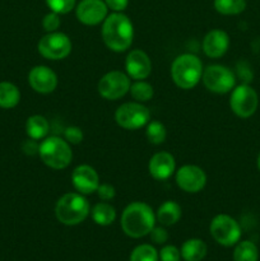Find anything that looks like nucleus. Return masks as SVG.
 <instances>
[{"label":"nucleus","instance_id":"4","mask_svg":"<svg viewBox=\"0 0 260 261\" xmlns=\"http://www.w3.org/2000/svg\"><path fill=\"white\" fill-rule=\"evenodd\" d=\"M203 63L193 54H183L173 60L171 65V76L176 86L181 89H191L203 76Z\"/></svg>","mask_w":260,"mask_h":261},{"label":"nucleus","instance_id":"14","mask_svg":"<svg viewBox=\"0 0 260 261\" xmlns=\"http://www.w3.org/2000/svg\"><path fill=\"white\" fill-rule=\"evenodd\" d=\"M28 83L37 93H53L58 87V75L48 66L37 65L28 73Z\"/></svg>","mask_w":260,"mask_h":261},{"label":"nucleus","instance_id":"15","mask_svg":"<svg viewBox=\"0 0 260 261\" xmlns=\"http://www.w3.org/2000/svg\"><path fill=\"white\" fill-rule=\"evenodd\" d=\"M71 182L74 189L82 195L96 193L99 186V176L97 171L89 165H81L71 173Z\"/></svg>","mask_w":260,"mask_h":261},{"label":"nucleus","instance_id":"19","mask_svg":"<svg viewBox=\"0 0 260 261\" xmlns=\"http://www.w3.org/2000/svg\"><path fill=\"white\" fill-rule=\"evenodd\" d=\"M181 206L176 201L167 200L158 208L155 221L163 227H170L177 223L181 218Z\"/></svg>","mask_w":260,"mask_h":261},{"label":"nucleus","instance_id":"20","mask_svg":"<svg viewBox=\"0 0 260 261\" xmlns=\"http://www.w3.org/2000/svg\"><path fill=\"white\" fill-rule=\"evenodd\" d=\"M50 132V124L42 115H33L25 121V133L31 139H45Z\"/></svg>","mask_w":260,"mask_h":261},{"label":"nucleus","instance_id":"6","mask_svg":"<svg viewBox=\"0 0 260 261\" xmlns=\"http://www.w3.org/2000/svg\"><path fill=\"white\" fill-rule=\"evenodd\" d=\"M212 237L217 244L224 247H231L236 245L241 239V227L239 222L227 214H218L214 217L209 227Z\"/></svg>","mask_w":260,"mask_h":261},{"label":"nucleus","instance_id":"17","mask_svg":"<svg viewBox=\"0 0 260 261\" xmlns=\"http://www.w3.org/2000/svg\"><path fill=\"white\" fill-rule=\"evenodd\" d=\"M176 170L175 158L171 153L158 152L150 158L148 171L154 180L165 181L173 175Z\"/></svg>","mask_w":260,"mask_h":261},{"label":"nucleus","instance_id":"23","mask_svg":"<svg viewBox=\"0 0 260 261\" xmlns=\"http://www.w3.org/2000/svg\"><path fill=\"white\" fill-rule=\"evenodd\" d=\"M20 101V92L17 86L10 82H0V107L5 110L13 109Z\"/></svg>","mask_w":260,"mask_h":261},{"label":"nucleus","instance_id":"16","mask_svg":"<svg viewBox=\"0 0 260 261\" xmlns=\"http://www.w3.org/2000/svg\"><path fill=\"white\" fill-rule=\"evenodd\" d=\"M125 69L129 78L135 81H144L150 75L152 71V61L147 53L143 50H132L125 60Z\"/></svg>","mask_w":260,"mask_h":261},{"label":"nucleus","instance_id":"21","mask_svg":"<svg viewBox=\"0 0 260 261\" xmlns=\"http://www.w3.org/2000/svg\"><path fill=\"white\" fill-rule=\"evenodd\" d=\"M181 257L185 261H201L205 257L208 247L199 239H190L181 246Z\"/></svg>","mask_w":260,"mask_h":261},{"label":"nucleus","instance_id":"2","mask_svg":"<svg viewBox=\"0 0 260 261\" xmlns=\"http://www.w3.org/2000/svg\"><path fill=\"white\" fill-rule=\"evenodd\" d=\"M155 224V214L150 205L143 201L130 203L121 214V228L126 236L140 239L152 231Z\"/></svg>","mask_w":260,"mask_h":261},{"label":"nucleus","instance_id":"5","mask_svg":"<svg viewBox=\"0 0 260 261\" xmlns=\"http://www.w3.org/2000/svg\"><path fill=\"white\" fill-rule=\"evenodd\" d=\"M38 155L53 170H64L73 160L70 144L59 137H46L38 148Z\"/></svg>","mask_w":260,"mask_h":261},{"label":"nucleus","instance_id":"3","mask_svg":"<svg viewBox=\"0 0 260 261\" xmlns=\"http://www.w3.org/2000/svg\"><path fill=\"white\" fill-rule=\"evenodd\" d=\"M89 203L79 193H68L61 196L55 205V216L65 226H76L89 216Z\"/></svg>","mask_w":260,"mask_h":261},{"label":"nucleus","instance_id":"36","mask_svg":"<svg viewBox=\"0 0 260 261\" xmlns=\"http://www.w3.org/2000/svg\"><path fill=\"white\" fill-rule=\"evenodd\" d=\"M105 3L109 9L114 10V12H122L126 9L129 0H105Z\"/></svg>","mask_w":260,"mask_h":261},{"label":"nucleus","instance_id":"31","mask_svg":"<svg viewBox=\"0 0 260 261\" xmlns=\"http://www.w3.org/2000/svg\"><path fill=\"white\" fill-rule=\"evenodd\" d=\"M161 261H180L181 260V251L173 245H167L161 249L158 252Z\"/></svg>","mask_w":260,"mask_h":261},{"label":"nucleus","instance_id":"25","mask_svg":"<svg viewBox=\"0 0 260 261\" xmlns=\"http://www.w3.org/2000/svg\"><path fill=\"white\" fill-rule=\"evenodd\" d=\"M214 8L219 14L237 15L246 9V0H214Z\"/></svg>","mask_w":260,"mask_h":261},{"label":"nucleus","instance_id":"13","mask_svg":"<svg viewBox=\"0 0 260 261\" xmlns=\"http://www.w3.org/2000/svg\"><path fill=\"white\" fill-rule=\"evenodd\" d=\"M107 8L103 0H81L75 7V15L86 25H97L106 19Z\"/></svg>","mask_w":260,"mask_h":261},{"label":"nucleus","instance_id":"26","mask_svg":"<svg viewBox=\"0 0 260 261\" xmlns=\"http://www.w3.org/2000/svg\"><path fill=\"white\" fill-rule=\"evenodd\" d=\"M129 92L133 98L137 102H140V103L150 101L153 97V93H154L153 87L144 81H137L134 84H132Z\"/></svg>","mask_w":260,"mask_h":261},{"label":"nucleus","instance_id":"8","mask_svg":"<svg viewBox=\"0 0 260 261\" xmlns=\"http://www.w3.org/2000/svg\"><path fill=\"white\" fill-rule=\"evenodd\" d=\"M203 83L208 91L213 93L224 94L235 88L236 78L231 69L223 65H209L203 71Z\"/></svg>","mask_w":260,"mask_h":261},{"label":"nucleus","instance_id":"37","mask_svg":"<svg viewBox=\"0 0 260 261\" xmlns=\"http://www.w3.org/2000/svg\"><path fill=\"white\" fill-rule=\"evenodd\" d=\"M256 165H257V168H259V171H260V153H259V155H257V161H256Z\"/></svg>","mask_w":260,"mask_h":261},{"label":"nucleus","instance_id":"35","mask_svg":"<svg viewBox=\"0 0 260 261\" xmlns=\"http://www.w3.org/2000/svg\"><path fill=\"white\" fill-rule=\"evenodd\" d=\"M38 148H40V144H37V140L35 139H28L23 143L22 149L25 154L28 155H35L38 153Z\"/></svg>","mask_w":260,"mask_h":261},{"label":"nucleus","instance_id":"22","mask_svg":"<svg viewBox=\"0 0 260 261\" xmlns=\"http://www.w3.org/2000/svg\"><path fill=\"white\" fill-rule=\"evenodd\" d=\"M91 216L94 223L105 227L114 223L115 219H116V211L107 201H101L92 208Z\"/></svg>","mask_w":260,"mask_h":261},{"label":"nucleus","instance_id":"7","mask_svg":"<svg viewBox=\"0 0 260 261\" xmlns=\"http://www.w3.org/2000/svg\"><path fill=\"white\" fill-rule=\"evenodd\" d=\"M150 112L140 102H126L115 112V121L126 130H138L149 122Z\"/></svg>","mask_w":260,"mask_h":261},{"label":"nucleus","instance_id":"34","mask_svg":"<svg viewBox=\"0 0 260 261\" xmlns=\"http://www.w3.org/2000/svg\"><path fill=\"white\" fill-rule=\"evenodd\" d=\"M150 240L155 245H163L168 240V233L163 227H153L152 231L149 232Z\"/></svg>","mask_w":260,"mask_h":261},{"label":"nucleus","instance_id":"33","mask_svg":"<svg viewBox=\"0 0 260 261\" xmlns=\"http://www.w3.org/2000/svg\"><path fill=\"white\" fill-rule=\"evenodd\" d=\"M98 194V198L101 199L102 201H110L115 198L116 195V190L112 185L110 184H99L98 189L96 191Z\"/></svg>","mask_w":260,"mask_h":261},{"label":"nucleus","instance_id":"32","mask_svg":"<svg viewBox=\"0 0 260 261\" xmlns=\"http://www.w3.org/2000/svg\"><path fill=\"white\" fill-rule=\"evenodd\" d=\"M84 135L81 127L78 126H69L66 127L64 132V139L69 143V144H79L83 140Z\"/></svg>","mask_w":260,"mask_h":261},{"label":"nucleus","instance_id":"9","mask_svg":"<svg viewBox=\"0 0 260 261\" xmlns=\"http://www.w3.org/2000/svg\"><path fill=\"white\" fill-rule=\"evenodd\" d=\"M38 53L47 60H63L71 53V41L65 33H46L38 41Z\"/></svg>","mask_w":260,"mask_h":261},{"label":"nucleus","instance_id":"1","mask_svg":"<svg viewBox=\"0 0 260 261\" xmlns=\"http://www.w3.org/2000/svg\"><path fill=\"white\" fill-rule=\"evenodd\" d=\"M102 38L110 50L115 53L126 51L134 38V27L130 18L121 12L107 15L102 24Z\"/></svg>","mask_w":260,"mask_h":261},{"label":"nucleus","instance_id":"30","mask_svg":"<svg viewBox=\"0 0 260 261\" xmlns=\"http://www.w3.org/2000/svg\"><path fill=\"white\" fill-rule=\"evenodd\" d=\"M59 15L60 14H58V13L51 12V13H47V14L43 17L42 27L46 32L47 33L56 32V31L59 30V27H60V24H61V20H60V17H59Z\"/></svg>","mask_w":260,"mask_h":261},{"label":"nucleus","instance_id":"24","mask_svg":"<svg viewBox=\"0 0 260 261\" xmlns=\"http://www.w3.org/2000/svg\"><path fill=\"white\" fill-rule=\"evenodd\" d=\"M259 250L251 241H241L236 245L233 251V261H257Z\"/></svg>","mask_w":260,"mask_h":261},{"label":"nucleus","instance_id":"12","mask_svg":"<svg viewBox=\"0 0 260 261\" xmlns=\"http://www.w3.org/2000/svg\"><path fill=\"white\" fill-rule=\"evenodd\" d=\"M176 184L185 193L196 194L205 186L206 175L203 168L198 166L185 165L176 172Z\"/></svg>","mask_w":260,"mask_h":261},{"label":"nucleus","instance_id":"11","mask_svg":"<svg viewBox=\"0 0 260 261\" xmlns=\"http://www.w3.org/2000/svg\"><path fill=\"white\" fill-rule=\"evenodd\" d=\"M130 78L127 74L112 70L105 74L98 82V93L105 99L116 101L130 91Z\"/></svg>","mask_w":260,"mask_h":261},{"label":"nucleus","instance_id":"27","mask_svg":"<svg viewBox=\"0 0 260 261\" xmlns=\"http://www.w3.org/2000/svg\"><path fill=\"white\" fill-rule=\"evenodd\" d=\"M145 137L150 144H162L167 137V132L162 122L160 121H150L147 124V130H145Z\"/></svg>","mask_w":260,"mask_h":261},{"label":"nucleus","instance_id":"10","mask_svg":"<svg viewBox=\"0 0 260 261\" xmlns=\"http://www.w3.org/2000/svg\"><path fill=\"white\" fill-rule=\"evenodd\" d=\"M257 105H259L257 93L252 87L247 86V84L237 86L236 88H233L231 97H229L231 110L235 115L241 119H247V117L252 116L257 110Z\"/></svg>","mask_w":260,"mask_h":261},{"label":"nucleus","instance_id":"18","mask_svg":"<svg viewBox=\"0 0 260 261\" xmlns=\"http://www.w3.org/2000/svg\"><path fill=\"white\" fill-rule=\"evenodd\" d=\"M229 47V37L224 31L212 30L203 40V51L208 58L218 59L227 53Z\"/></svg>","mask_w":260,"mask_h":261},{"label":"nucleus","instance_id":"28","mask_svg":"<svg viewBox=\"0 0 260 261\" xmlns=\"http://www.w3.org/2000/svg\"><path fill=\"white\" fill-rule=\"evenodd\" d=\"M130 261H160L158 251L148 244L139 245L130 254Z\"/></svg>","mask_w":260,"mask_h":261},{"label":"nucleus","instance_id":"29","mask_svg":"<svg viewBox=\"0 0 260 261\" xmlns=\"http://www.w3.org/2000/svg\"><path fill=\"white\" fill-rule=\"evenodd\" d=\"M51 12L58 14H66L75 8L76 0H45Z\"/></svg>","mask_w":260,"mask_h":261}]
</instances>
